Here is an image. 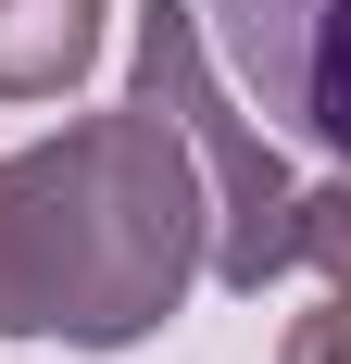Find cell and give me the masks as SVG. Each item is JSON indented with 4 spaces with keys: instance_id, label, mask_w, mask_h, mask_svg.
<instances>
[{
    "instance_id": "cell-4",
    "label": "cell",
    "mask_w": 351,
    "mask_h": 364,
    "mask_svg": "<svg viewBox=\"0 0 351 364\" xmlns=\"http://www.w3.org/2000/svg\"><path fill=\"white\" fill-rule=\"evenodd\" d=\"M101 63V0H0V101H63Z\"/></svg>"
},
{
    "instance_id": "cell-1",
    "label": "cell",
    "mask_w": 351,
    "mask_h": 364,
    "mask_svg": "<svg viewBox=\"0 0 351 364\" xmlns=\"http://www.w3.org/2000/svg\"><path fill=\"white\" fill-rule=\"evenodd\" d=\"M213 277V201L163 101L75 113L63 139L0 151V339L139 352Z\"/></svg>"
},
{
    "instance_id": "cell-6",
    "label": "cell",
    "mask_w": 351,
    "mask_h": 364,
    "mask_svg": "<svg viewBox=\"0 0 351 364\" xmlns=\"http://www.w3.org/2000/svg\"><path fill=\"white\" fill-rule=\"evenodd\" d=\"M276 364H351V289H339V301H314V314H288Z\"/></svg>"
},
{
    "instance_id": "cell-2",
    "label": "cell",
    "mask_w": 351,
    "mask_h": 364,
    "mask_svg": "<svg viewBox=\"0 0 351 364\" xmlns=\"http://www.w3.org/2000/svg\"><path fill=\"white\" fill-rule=\"evenodd\" d=\"M139 101H163L176 139H188V164H201L213 289L264 301L288 264H301V188H288V164L264 151V126L226 101V75H213V50H201V0H151L139 13Z\"/></svg>"
},
{
    "instance_id": "cell-5",
    "label": "cell",
    "mask_w": 351,
    "mask_h": 364,
    "mask_svg": "<svg viewBox=\"0 0 351 364\" xmlns=\"http://www.w3.org/2000/svg\"><path fill=\"white\" fill-rule=\"evenodd\" d=\"M301 264H326V277L351 289V176L301 188Z\"/></svg>"
},
{
    "instance_id": "cell-3",
    "label": "cell",
    "mask_w": 351,
    "mask_h": 364,
    "mask_svg": "<svg viewBox=\"0 0 351 364\" xmlns=\"http://www.w3.org/2000/svg\"><path fill=\"white\" fill-rule=\"evenodd\" d=\"M226 38V75L288 139L351 164V0H201Z\"/></svg>"
}]
</instances>
